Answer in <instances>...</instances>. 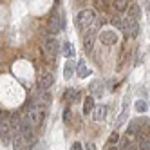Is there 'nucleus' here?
I'll return each instance as SVG.
<instances>
[{
	"instance_id": "obj_11",
	"label": "nucleus",
	"mask_w": 150,
	"mask_h": 150,
	"mask_svg": "<svg viewBox=\"0 0 150 150\" xmlns=\"http://www.w3.org/2000/svg\"><path fill=\"white\" fill-rule=\"evenodd\" d=\"M94 96H87L85 98V101H83V114L85 116H89L91 114V110H94Z\"/></svg>"
},
{
	"instance_id": "obj_22",
	"label": "nucleus",
	"mask_w": 150,
	"mask_h": 150,
	"mask_svg": "<svg viewBox=\"0 0 150 150\" xmlns=\"http://www.w3.org/2000/svg\"><path fill=\"white\" fill-rule=\"evenodd\" d=\"M117 141H120V134H117V132H112L110 137H109V145H116Z\"/></svg>"
},
{
	"instance_id": "obj_18",
	"label": "nucleus",
	"mask_w": 150,
	"mask_h": 150,
	"mask_svg": "<svg viewBox=\"0 0 150 150\" xmlns=\"http://www.w3.org/2000/svg\"><path fill=\"white\" fill-rule=\"evenodd\" d=\"M139 13H141V9H139V6L137 4H134V6H130V7H128V16H130V18H139Z\"/></svg>"
},
{
	"instance_id": "obj_2",
	"label": "nucleus",
	"mask_w": 150,
	"mask_h": 150,
	"mask_svg": "<svg viewBox=\"0 0 150 150\" xmlns=\"http://www.w3.org/2000/svg\"><path fill=\"white\" fill-rule=\"evenodd\" d=\"M47 29H49L51 35L60 33V31L63 29V16H62L60 13H52L51 18H49V25H47Z\"/></svg>"
},
{
	"instance_id": "obj_20",
	"label": "nucleus",
	"mask_w": 150,
	"mask_h": 150,
	"mask_svg": "<svg viewBox=\"0 0 150 150\" xmlns=\"http://www.w3.org/2000/svg\"><path fill=\"white\" fill-rule=\"evenodd\" d=\"M112 25L114 27H117V29H120V31H123V27H125V20H121V18H112Z\"/></svg>"
},
{
	"instance_id": "obj_9",
	"label": "nucleus",
	"mask_w": 150,
	"mask_h": 150,
	"mask_svg": "<svg viewBox=\"0 0 150 150\" xmlns=\"http://www.w3.org/2000/svg\"><path fill=\"white\" fill-rule=\"evenodd\" d=\"M143 123V120H134L128 123V128H127V134L128 136H137L139 132H141V128H139V125Z\"/></svg>"
},
{
	"instance_id": "obj_13",
	"label": "nucleus",
	"mask_w": 150,
	"mask_h": 150,
	"mask_svg": "<svg viewBox=\"0 0 150 150\" xmlns=\"http://www.w3.org/2000/svg\"><path fill=\"white\" fill-rule=\"evenodd\" d=\"M76 72H78V76H80V78H87L89 74H91V71H89L87 67H85V62H83V60H80V62H78Z\"/></svg>"
},
{
	"instance_id": "obj_12",
	"label": "nucleus",
	"mask_w": 150,
	"mask_h": 150,
	"mask_svg": "<svg viewBox=\"0 0 150 150\" xmlns=\"http://www.w3.org/2000/svg\"><path fill=\"white\" fill-rule=\"evenodd\" d=\"M62 54L65 58H72L74 54H76V51L72 49V45L69 44V42H63V44H62Z\"/></svg>"
},
{
	"instance_id": "obj_8",
	"label": "nucleus",
	"mask_w": 150,
	"mask_h": 150,
	"mask_svg": "<svg viewBox=\"0 0 150 150\" xmlns=\"http://www.w3.org/2000/svg\"><path fill=\"white\" fill-rule=\"evenodd\" d=\"M92 117H94V121H103L105 117H107V107H105V105H98V107H94V110H92Z\"/></svg>"
},
{
	"instance_id": "obj_15",
	"label": "nucleus",
	"mask_w": 150,
	"mask_h": 150,
	"mask_svg": "<svg viewBox=\"0 0 150 150\" xmlns=\"http://www.w3.org/2000/svg\"><path fill=\"white\" fill-rule=\"evenodd\" d=\"M130 145H132V136H123L121 139H120V150H128L130 148Z\"/></svg>"
},
{
	"instance_id": "obj_16",
	"label": "nucleus",
	"mask_w": 150,
	"mask_h": 150,
	"mask_svg": "<svg viewBox=\"0 0 150 150\" xmlns=\"http://www.w3.org/2000/svg\"><path fill=\"white\" fill-rule=\"evenodd\" d=\"M114 9L120 11V13L127 11V9H128V0H114Z\"/></svg>"
},
{
	"instance_id": "obj_17",
	"label": "nucleus",
	"mask_w": 150,
	"mask_h": 150,
	"mask_svg": "<svg viewBox=\"0 0 150 150\" xmlns=\"http://www.w3.org/2000/svg\"><path fill=\"white\" fill-rule=\"evenodd\" d=\"M94 35H96V27L91 31V35L85 36V49L87 51H92V44H94Z\"/></svg>"
},
{
	"instance_id": "obj_3",
	"label": "nucleus",
	"mask_w": 150,
	"mask_h": 150,
	"mask_svg": "<svg viewBox=\"0 0 150 150\" xmlns=\"http://www.w3.org/2000/svg\"><path fill=\"white\" fill-rule=\"evenodd\" d=\"M123 33H125L127 38H134V36H137V33H139V24H137V20H136V18H130V16L125 18Z\"/></svg>"
},
{
	"instance_id": "obj_24",
	"label": "nucleus",
	"mask_w": 150,
	"mask_h": 150,
	"mask_svg": "<svg viewBox=\"0 0 150 150\" xmlns=\"http://www.w3.org/2000/svg\"><path fill=\"white\" fill-rule=\"evenodd\" d=\"M63 121H65L67 125L71 123V110H69V109H65V110H63Z\"/></svg>"
},
{
	"instance_id": "obj_27",
	"label": "nucleus",
	"mask_w": 150,
	"mask_h": 150,
	"mask_svg": "<svg viewBox=\"0 0 150 150\" xmlns=\"http://www.w3.org/2000/svg\"><path fill=\"white\" fill-rule=\"evenodd\" d=\"M146 7H148V9H150V0H146Z\"/></svg>"
},
{
	"instance_id": "obj_7",
	"label": "nucleus",
	"mask_w": 150,
	"mask_h": 150,
	"mask_svg": "<svg viewBox=\"0 0 150 150\" xmlns=\"http://www.w3.org/2000/svg\"><path fill=\"white\" fill-rule=\"evenodd\" d=\"M100 40H101V44H107V45H112L117 42V35L112 33V31H103V33L100 35Z\"/></svg>"
},
{
	"instance_id": "obj_1",
	"label": "nucleus",
	"mask_w": 150,
	"mask_h": 150,
	"mask_svg": "<svg viewBox=\"0 0 150 150\" xmlns=\"http://www.w3.org/2000/svg\"><path fill=\"white\" fill-rule=\"evenodd\" d=\"M96 18H98V15H96V11L94 9H83V11H80L78 15H76V27L78 29H89L91 25H94L96 24Z\"/></svg>"
},
{
	"instance_id": "obj_19",
	"label": "nucleus",
	"mask_w": 150,
	"mask_h": 150,
	"mask_svg": "<svg viewBox=\"0 0 150 150\" xmlns=\"http://www.w3.org/2000/svg\"><path fill=\"white\" fill-rule=\"evenodd\" d=\"M136 110L137 112H145L146 109H148V105H146V101H143V100H139V101H136Z\"/></svg>"
},
{
	"instance_id": "obj_4",
	"label": "nucleus",
	"mask_w": 150,
	"mask_h": 150,
	"mask_svg": "<svg viewBox=\"0 0 150 150\" xmlns=\"http://www.w3.org/2000/svg\"><path fill=\"white\" fill-rule=\"evenodd\" d=\"M60 49H62V47H60V44H58L54 38H47V40L44 42V51L47 52L49 56H56L58 52H60Z\"/></svg>"
},
{
	"instance_id": "obj_23",
	"label": "nucleus",
	"mask_w": 150,
	"mask_h": 150,
	"mask_svg": "<svg viewBox=\"0 0 150 150\" xmlns=\"http://www.w3.org/2000/svg\"><path fill=\"white\" fill-rule=\"evenodd\" d=\"M100 81H94L92 83V91H94V96H101V89H100Z\"/></svg>"
},
{
	"instance_id": "obj_6",
	"label": "nucleus",
	"mask_w": 150,
	"mask_h": 150,
	"mask_svg": "<svg viewBox=\"0 0 150 150\" xmlns=\"http://www.w3.org/2000/svg\"><path fill=\"white\" fill-rule=\"evenodd\" d=\"M136 137H137L139 150H150V136L146 132H139Z\"/></svg>"
},
{
	"instance_id": "obj_14",
	"label": "nucleus",
	"mask_w": 150,
	"mask_h": 150,
	"mask_svg": "<svg viewBox=\"0 0 150 150\" xmlns=\"http://www.w3.org/2000/svg\"><path fill=\"white\" fill-rule=\"evenodd\" d=\"M74 69H76V65H74V62H72V60H69V62L65 63V69H63V76H65L67 80H69V78H72V72H74Z\"/></svg>"
},
{
	"instance_id": "obj_28",
	"label": "nucleus",
	"mask_w": 150,
	"mask_h": 150,
	"mask_svg": "<svg viewBox=\"0 0 150 150\" xmlns=\"http://www.w3.org/2000/svg\"><path fill=\"white\" fill-rule=\"evenodd\" d=\"M109 150H117V148H114V146H110V148H109Z\"/></svg>"
},
{
	"instance_id": "obj_25",
	"label": "nucleus",
	"mask_w": 150,
	"mask_h": 150,
	"mask_svg": "<svg viewBox=\"0 0 150 150\" xmlns=\"http://www.w3.org/2000/svg\"><path fill=\"white\" fill-rule=\"evenodd\" d=\"M72 150H83V148H81V143H78V141H76V143L72 145Z\"/></svg>"
},
{
	"instance_id": "obj_5",
	"label": "nucleus",
	"mask_w": 150,
	"mask_h": 150,
	"mask_svg": "<svg viewBox=\"0 0 150 150\" xmlns=\"http://www.w3.org/2000/svg\"><path fill=\"white\" fill-rule=\"evenodd\" d=\"M52 81H54L52 74H51V72H44V74L40 76V80H38V87H40V91H47L51 85H52Z\"/></svg>"
},
{
	"instance_id": "obj_26",
	"label": "nucleus",
	"mask_w": 150,
	"mask_h": 150,
	"mask_svg": "<svg viewBox=\"0 0 150 150\" xmlns=\"http://www.w3.org/2000/svg\"><path fill=\"white\" fill-rule=\"evenodd\" d=\"M85 150H96V146H94V145H92V143H89V145H87V146H85Z\"/></svg>"
},
{
	"instance_id": "obj_21",
	"label": "nucleus",
	"mask_w": 150,
	"mask_h": 150,
	"mask_svg": "<svg viewBox=\"0 0 150 150\" xmlns=\"http://www.w3.org/2000/svg\"><path fill=\"white\" fill-rule=\"evenodd\" d=\"M125 117H127V105L123 107V112H121V116L120 117H117V121H116V127H120L123 121H125Z\"/></svg>"
},
{
	"instance_id": "obj_10",
	"label": "nucleus",
	"mask_w": 150,
	"mask_h": 150,
	"mask_svg": "<svg viewBox=\"0 0 150 150\" xmlns=\"http://www.w3.org/2000/svg\"><path fill=\"white\" fill-rule=\"evenodd\" d=\"M63 98H65L67 103H74V101L80 98V91H76V89H67L65 94H63Z\"/></svg>"
}]
</instances>
